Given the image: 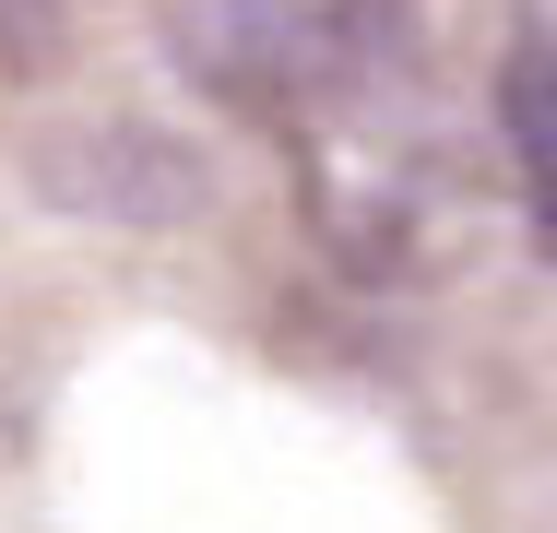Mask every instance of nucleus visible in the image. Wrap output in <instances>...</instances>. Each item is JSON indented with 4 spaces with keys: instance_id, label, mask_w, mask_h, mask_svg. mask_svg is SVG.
I'll use <instances>...</instances> for the list:
<instances>
[{
    "instance_id": "obj_1",
    "label": "nucleus",
    "mask_w": 557,
    "mask_h": 533,
    "mask_svg": "<svg viewBox=\"0 0 557 533\" xmlns=\"http://www.w3.org/2000/svg\"><path fill=\"white\" fill-rule=\"evenodd\" d=\"M498 142H510V178L534 213V249L557 261V24H522L498 48Z\"/></svg>"
}]
</instances>
